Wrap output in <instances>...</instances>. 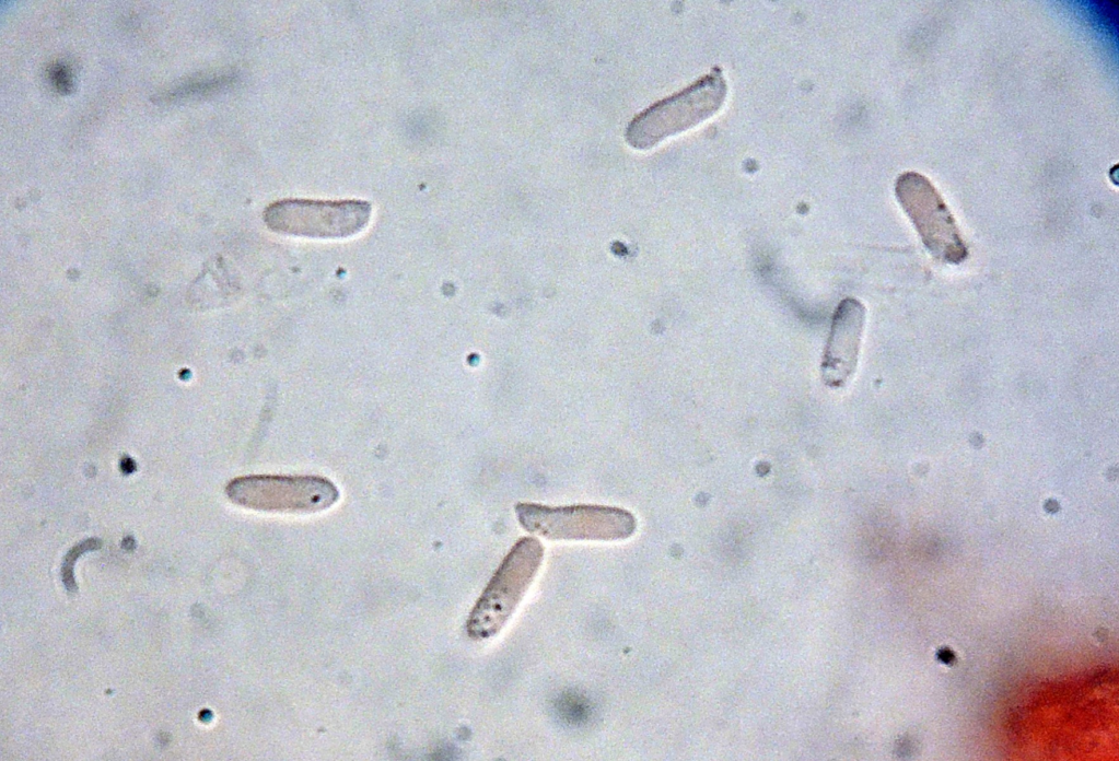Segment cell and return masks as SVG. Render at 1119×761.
Returning a JSON list of instances; mask_svg holds the SVG:
<instances>
[{
	"label": "cell",
	"mask_w": 1119,
	"mask_h": 761,
	"mask_svg": "<svg viewBox=\"0 0 1119 761\" xmlns=\"http://www.w3.org/2000/svg\"><path fill=\"white\" fill-rule=\"evenodd\" d=\"M726 93L722 72L714 68L688 87L636 116L627 127L626 141L638 150L651 149L666 138L691 129L715 115Z\"/></svg>",
	"instance_id": "1"
},
{
	"label": "cell",
	"mask_w": 1119,
	"mask_h": 761,
	"mask_svg": "<svg viewBox=\"0 0 1119 761\" xmlns=\"http://www.w3.org/2000/svg\"><path fill=\"white\" fill-rule=\"evenodd\" d=\"M544 557L540 541L521 538L504 557L473 607L467 634L474 640L497 635L514 613L532 585Z\"/></svg>",
	"instance_id": "2"
},
{
	"label": "cell",
	"mask_w": 1119,
	"mask_h": 761,
	"mask_svg": "<svg viewBox=\"0 0 1119 761\" xmlns=\"http://www.w3.org/2000/svg\"><path fill=\"white\" fill-rule=\"evenodd\" d=\"M514 508L526 531L552 540H622L631 537L637 528L634 516L620 507L521 502Z\"/></svg>",
	"instance_id": "3"
},
{
	"label": "cell",
	"mask_w": 1119,
	"mask_h": 761,
	"mask_svg": "<svg viewBox=\"0 0 1119 761\" xmlns=\"http://www.w3.org/2000/svg\"><path fill=\"white\" fill-rule=\"evenodd\" d=\"M371 215V203L361 199L287 198L268 204L263 219L266 226L278 234L338 239L363 231Z\"/></svg>",
	"instance_id": "4"
},
{
	"label": "cell",
	"mask_w": 1119,
	"mask_h": 761,
	"mask_svg": "<svg viewBox=\"0 0 1119 761\" xmlns=\"http://www.w3.org/2000/svg\"><path fill=\"white\" fill-rule=\"evenodd\" d=\"M225 494L236 505L260 512L310 514L339 497L337 487L319 476L253 475L231 480Z\"/></svg>",
	"instance_id": "5"
},
{
	"label": "cell",
	"mask_w": 1119,
	"mask_h": 761,
	"mask_svg": "<svg viewBox=\"0 0 1119 761\" xmlns=\"http://www.w3.org/2000/svg\"><path fill=\"white\" fill-rule=\"evenodd\" d=\"M895 195L929 254L945 264L959 265L968 257L956 221L943 198L923 175L900 174Z\"/></svg>",
	"instance_id": "6"
},
{
	"label": "cell",
	"mask_w": 1119,
	"mask_h": 761,
	"mask_svg": "<svg viewBox=\"0 0 1119 761\" xmlns=\"http://www.w3.org/2000/svg\"><path fill=\"white\" fill-rule=\"evenodd\" d=\"M864 325L863 304L852 297L841 301L832 317L821 361V377L827 386L842 387L854 374Z\"/></svg>",
	"instance_id": "7"
},
{
	"label": "cell",
	"mask_w": 1119,
	"mask_h": 761,
	"mask_svg": "<svg viewBox=\"0 0 1119 761\" xmlns=\"http://www.w3.org/2000/svg\"><path fill=\"white\" fill-rule=\"evenodd\" d=\"M54 77L56 80V84L59 85L61 90H66V87L69 85L67 72L63 69L58 68L55 70Z\"/></svg>",
	"instance_id": "8"
}]
</instances>
